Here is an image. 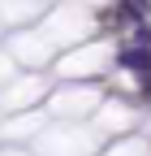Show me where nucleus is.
<instances>
[{
    "label": "nucleus",
    "instance_id": "f257e3e1",
    "mask_svg": "<svg viewBox=\"0 0 151 156\" xmlns=\"http://www.w3.org/2000/svg\"><path fill=\"white\" fill-rule=\"evenodd\" d=\"M95 147V134L82 126H48L39 139H35V156H91Z\"/></svg>",
    "mask_w": 151,
    "mask_h": 156
},
{
    "label": "nucleus",
    "instance_id": "f03ea898",
    "mask_svg": "<svg viewBox=\"0 0 151 156\" xmlns=\"http://www.w3.org/2000/svg\"><path fill=\"white\" fill-rule=\"evenodd\" d=\"M52 113L65 117V122H78V117H86V113H99V91H91L82 83L61 87V91L52 95Z\"/></svg>",
    "mask_w": 151,
    "mask_h": 156
},
{
    "label": "nucleus",
    "instance_id": "7ed1b4c3",
    "mask_svg": "<svg viewBox=\"0 0 151 156\" xmlns=\"http://www.w3.org/2000/svg\"><path fill=\"white\" fill-rule=\"evenodd\" d=\"M43 95V78H17V83H9L5 91H0V108L5 113H26V108H35V100Z\"/></svg>",
    "mask_w": 151,
    "mask_h": 156
},
{
    "label": "nucleus",
    "instance_id": "20e7f679",
    "mask_svg": "<svg viewBox=\"0 0 151 156\" xmlns=\"http://www.w3.org/2000/svg\"><path fill=\"white\" fill-rule=\"evenodd\" d=\"M91 22H86V13H73V9H61V13H52L48 17V39L52 44H73V39H86Z\"/></svg>",
    "mask_w": 151,
    "mask_h": 156
},
{
    "label": "nucleus",
    "instance_id": "39448f33",
    "mask_svg": "<svg viewBox=\"0 0 151 156\" xmlns=\"http://www.w3.org/2000/svg\"><path fill=\"white\" fill-rule=\"evenodd\" d=\"M48 130V122H43V113L39 108H26V113H13L5 126H0V134L5 139H39V134Z\"/></svg>",
    "mask_w": 151,
    "mask_h": 156
},
{
    "label": "nucleus",
    "instance_id": "423d86ee",
    "mask_svg": "<svg viewBox=\"0 0 151 156\" xmlns=\"http://www.w3.org/2000/svg\"><path fill=\"white\" fill-rule=\"evenodd\" d=\"M104 61H108V48H82V52H69L65 61H61V69L69 78H82V74L104 69Z\"/></svg>",
    "mask_w": 151,
    "mask_h": 156
},
{
    "label": "nucleus",
    "instance_id": "0eeeda50",
    "mask_svg": "<svg viewBox=\"0 0 151 156\" xmlns=\"http://www.w3.org/2000/svg\"><path fill=\"white\" fill-rule=\"evenodd\" d=\"M48 48H52L48 35H17V39H13V61H22V65H43V61H48Z\"/></svg>",
    "mask_w": 151,
    "mask_h": 156
},
{
    "label": "nucleus",
    "instance_id": "6e6552de",
    "mask_svg": "<svg viewBox=\"0 0 151 156\" xmlns=\"http://www.w3.org/2000/svg\"><path fill=\"white\" fill-rule=\"evenodd\" d=\"M129 122H134V113L125 104H99V130L121 134V130H129Z\"/></svg>",
    "mask_w": 151,
    "mask_h": 156
},
{
    "label": "nucleus",
    "instance_id": "1a4fd4ad",
    "mask_svg": "<svg viewBox=\"0 0 151 156\" xmlns=\"http://www.w3.org/2000/svg\"><path fill=\"white\" fill-rule=\"evenodd\" d=\"M43 9V0H5V5H0V13L9 17V22H26V17H35Z\"/></svg>",
    "mask_w": 151,
    "mask_h": 156
},
{
    "label": "nucleus",
    "instance_id": "9d476101",
    "mask_svg": "<svg viewBox=\"0 0 151 156\" xmlns=\"http://www.w3.org/2000/svg\"><path fill=\"white\" fill-rule=\"evenodd\" d=\"M108 156H151V143H143V139H121V143L108 147Z\"/></svg>",
    "mask_w": 151,
    "mask_h": 156
},
{
    "label": "nucleus",
    "instance_id": "9b49d317",
    "mask_svg": "<svg viewBox=\"0 0 151 156\" xmlns=\"http://www.w3.org/2000/svg\"><path fill=\"white\" fill-rule=\"evenodd\" d=\"M9 74H13V65H9V56H0V78L9 83Z\"/></svg>",
    "mask_w": 151,
    "mask_h": 156
},
{
    "label": "nucleus",
    "instance_id": "f8f14e48",
    "mask_svg": "<svg viewBox=\"0 0 151 156\" xmlns=\"http://www.w3.org/2000/svg\"><path fill=\"white\" fill-rule=\"evenodd\" d=\"M0 156H26V152H17V147H0Z\"/></svg>",
    "mask_w": 151,
    "mask_h": 156
}]
</instances>
